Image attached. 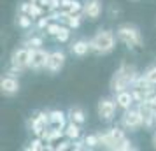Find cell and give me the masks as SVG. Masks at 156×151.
Listing matches in <instances>:
<instances>
[{
    "mask_svg": "<svg viewBox=\"0 0 156 151\" xmlns=\"http://www.w3.org/2000/svg\"><path fill=\"white\" fill-rule=\"evenodd\" d=\"M65 113L63 111H51L49 113V123L51 127H55V128H65Z\"/></svg>",
    "mask_w": 156,
    "mask_h": 151,
    "instance_id": "9a60e30c",
    "label": "cell"
},
{
    "mask_svg": "<svg viewBox=\"0 0 156 151\" xmlns=\"http://www.w3.org/2000/svg\"><path fill=\"white\" fill-rule=\"evenodd\" d=\"M63 65H65V53H62V51H53V53H49L48 65H46L48 72L56 74V72H60L63 69Z\"/></svg>",
    "mask_w": 156,
    "mask_h": 151,
    "instance_id": "9c48e42d",
    "label": "cell"
},
{
    "mask_svg": "<svg viewBox=\"0 0 156 151\" xmlns=\"http://www.w3.org/2000/svg\"><path fill=\"white\" fill-rule=\"evenodd\" d=\"M28 14L32 16V18H41V16H42V7H41V4H39V2H32Z\"/></svg>",
    "mask_w": 156,
    "mask_h": 151,
    "instance_id": "7402d4cb",
    "label": "cell"
},
{
    "mask_svg": "<svg viewBox=\"0 0 156 151\" xmlns=\"http://www.w3.org/2000/svg\"><path fill=\"white\" fill-rule=\"evenodd\" d=\"M133 93H130L126 90H123V92H118L116 95V102H118V106L121 109H130L132 107V104H133Z\"/></svg>",
    "mask_w": 156,
    "mask_h": 151,
    "instance_id": "5bb4252c",
    "label": "cell"
},
{
    "mask_svg": "<svg viewBox=\"0 0 156 151\" xmlns=\"http://www.w3.org/2000/svg\"><path fill=\"white\" fill-rule=\"evenodd\" d=\"M100 13H102V2L100 0H86L83 4V14L88 18V20H98Z\"/></svg>",
    "mask_w": 156,
    "mask_h": 151,
    "instance_id": "30bf717a",
    "label": "cell"
},
{
    "mask_svg": "<svg viewBox=\"0 0 156 151\" xmlns=\"http://www.w3.org/2000/svg\"><path fill=\"white\" fill-rule=\"evenodd\" d=\"M84 144H86V148H95L97 144H100V137L98 135H86Z\"/></svg>",
    "mask_w": 156,
    "mask_h": 151,
    "instance_id": "d4e9b609",
    "label": "cell"
},
{
    "mask_svg": "<svg viewBox=\"0 0 156 151\" xmlns=\"http://www.w3.org/2000/svg\"><path fill=\"white\" fill-rule=\"evenodd\" d=\"M65 135L69 137V139H77L79 135H81V128H79V123L76 121H70L67 127H65Z\"/></svg>",
    "mask_w": 156,
    "mask_h": 151,
    "instance_id": "e0dca14e",
    "label": "cell"
},
{
    "mask_svg": "<svg viewBox=\"0 0 156 151\" xmlns=\"http://www.w3.org/2000/svg\"><path fill=\"white\" fill-rule=\"evenodd\" d=\"M116 37H118V41H121L128 48H139V46H142L140 30L137 28L135 25H130V23L121 25L119 28L116 30Z\"/></svg>",
    "mask_w": 156,
    "mask_h": 151,
    "instance_id": "3957f363",
    "label": "cell"
},
{
    "mask_svg": "<svg viewBox=\"0 0 156 151\" xmlns=\"http://www.w3.org/2000/svg\"><path fill=\"white\" fill-rule=\"evenodd\" d=\"M153 144H154V148H156V134L153 135Z\"/></svg>",
    "mask_w": 156,
    "mask_h": 151,
    "instance_id": "d6a6232c",
    "label": "cell"
},
{
    "mask_svg": "<svg viewBox=\"0 0 156 151\" xmlns=\"http://www.w3.org/2000/svg\"><path fill=\"white\" fill-rule=\"evenodd\" d=\"M70 51L72 55H76V56H86L90 51H91V44L88 42V41H76V42L70 46Z\"/></svg>",
    "mask_w": 156,
    "mask_h": 151,
    "instance_id": "4fadbf2b",
    "label": "cell"
},
{
    "mask_svg": "<svg viewBox=\"0 0 156 151\" xmlns=\"http://www.w3.org/2000/svg\"><path fill=\"white\" fill-rule=\"evenodd\" d=\"M0 90L2 93L7 95V97H12L20 92V81L16 79L14 76H5L0 79Z\"/></svg>",
    "mask_w": 156,
    "mask_h": 151,
    "instance_id": "8fae6325",
    "label": "cell"
},
{
    "mask_svg": "<svg viewBox=\"0 0 156 151\" xmlns=\"http://www.w3.org/2000/svg\"><path fill=\"white\" fill-rule=\"evenodd\" d=\"M137 79V74H135L133 67H128V65H121L118 70L114 72L112 79H111V88L114 92H123L126 90L130 84H133Z\"/></svg>",
    "mask_w": 156,
    "mask_h": 151,
    "instance_id": "7a4b0ae2",
    "label": "cell"
},
{
    "mask_svg": "<svg viewBox=\"0 0 156 151\" xmlns=\"http://www.w3.org/2000/svg\"><path fill=\"white\" fill-rule=\"evenodd\" d=\"M69 118H70V121H76V123H79V125H83V123L86 121V114L81 107H72L70 111H69Z\"/></svg>",
    "mask_w": 156,
    "mask_h": 151,
    "instance_id": "2e32d148",
    "label": "cell"
},
{
    "mask_svg": "<svg viewBox=\"0 0 156 151\" xmlns=\"http://www.w3.org/2000/svg\"><path fill=\"white\" fill-rule=\"evenodd\" d=\"M70 4H72V0H62V2H60V9H69Z\"/></svg>",
    "mask_w": 156,
    "mask_h": 151,
    "instance_id": "1f68e13d",
    "label": "cell"
},
{
    "mask_svg": "<svg viewBox=\"0 0 156 151\" xmlns=\"http://www.w3.org/2000/svg\"><path fill=\"white\" fill-rule=\"evenodd\" d=\"M70 37V27H62L60 32L56 34V41L58 42H67Z\"/></svg>",
    "mask_w": 156,
    "mask_h": 151,
    "instance_id": "d6986e66",
    "label": "cell"
},
{
    "mask_svg": "<svg viewBox=\"0 0 156 151\" xmlns=\"http://www.w3.org/2000/svg\"><path fill=\"white\" fill-rule=\"evenodd\" d=\"M60 28H62L60 25H56V23H53V25H48V28H46V32H48L49 35H55V37H56V34L60 32Z\"/></svg>",
    "mask_w": 156,
    "mask_h": 151,
    "instance_id": "83f0119b",
    "label": "cell"
},
{
    "mask_svg": "<svg viewBox=\"0 0 156 151\" xmlns=\"http://www.w3.org/2000/svg\"><path fill=\"white\" fill-rule=\"evenodd\" d=\"M48 58H49V53L48 51L41 49V48H37V49H32V56H30V69H34V70H41V69H46V65H48Z\"/></svg>",
    "mask_w": 156,
    "mask_h": 151,
    "instance_id": "ba28073f",
    "label": "cell"
},
{
    "mask_svg": "<svg viewBox=\"0 0 156 151\" xmlns=\"http://www.w3.org/2000/svg\"><path fill=\"white\" fill-rule=\"evenodd\" d=\"M48 25H49V18H44V16H41L39 18V21H37V28H48Z\"/></svg>",
    "mask_w": 156,
    "mask_h": 151,
    "instance_id": "f1b7e54d",
    "label": "cell"
},
{
    "mask_svg": "<svg viewBox=\"0 0 156 151\" xmlns=\"http://www.w3.org/2000/svg\"><path fill=\"white\" fill-rule=\"evenodd\" d=\"M48 123H49V114H46V113H39V114L32 120V130H34V134L37 137H42L44 132H46V127H48Z\"/></svg>",
    "mask_w": 156,
    "mask_h": 151,
    "instance_id": "7c38bea8",
    "label": "cell"
},
{
    "mask_svg": "<svg viewBox=\"0 0 156 151\" xmlns=\"http://www.w3.org/2000/svg\"><path fill=\"white\" fill-rule=\"evenodd\" d=\"M144 77L153 84V86H156V65H153V67H149L147 70L144 72Z\"/></svg>",
    "mask_w": 156,
    "mask_h": 151,
    "instance_id": "44dd1931",
    "label": "cell"
},
{
    "mask_svg": "<svg viewBox=\"0 0 156 151\" xmlns=\"http://www.w3.org/2000/svg\"><path fill=\"white\" fill-rule=\"evenodd\" d=\"M79 25H81V16L79 14L67 16V27H70V28H79Z\"/></svg>",
    "mask_w": 156,
    "mask_h": 151,
    "instance_id": "603a6c76",
    "label": "cell"
},
{
    "mask_svg": "<svg viewBox=\"0 0 156 151\" xmlns=\"http://www.w3.org/2000/svg\"><path fill=\"white\" fill-rule=\"evenodd\" d=\"M100 144L107 148V149H116V146L125 139V132L121 128H111L104 132V134H100Z\"/></svg>",
    "mask_w": 156,
    "mask_h": 151,
    "instance_id": "277c9868",
    "label": "cell"
},
{
    "mask_svg": "<svg viewBox=\"0 0 156 151\" xmlns=\"http://www.w3.org/2000/svg\"><path fill=\"white\" fill-rule=\"evenodd\" d=\"M60 2H62V0H49V9H51V11L58 9V7H60Z\"/></svg>",
    "mask_w": 156,
    "mask_h": 151,
    "instance_id": "f546056e",
    "label": "cell"
},
{
    "mask_svg": "<svg viewBox=\"0 0 156 151\" xmlns=\"http://www.w3.org/2000/svg\"><path fill=\"white\" fill-rule=\"evenodd\" d=\"M28 149H30V151H39V149H44V146H42V139H41V137L34 139V141L30 142Z\"/></svg>",
    "mask_w": 156,
    "mask_h": 151,
    "instance_id": "484cf974",
    "label": "cell"
},
{
    "mask_svg": "<svg viewBox=\"0 0 156 151\" xmlns=\"http://www.w3.org/2000/svg\"><path fill=\"white\" fill-rule=\"evenodd\" d=\"M90 44H91V51H95L97 55H109L116 48V37L111 30H98L90 41Z\"/></svg>",
    "mask_w": 156,
    "mask_h": 151,
    "instance_id": "6da1fadb",
    "label": "cell"
},
{
    "mask_svg": "<svg viewBox=\"0 0 156 151\" xmlns=\"http://www.w3.org/2000/svg\"><path fill=\"white\" fill-rule=\"evenodd\" d=\"M25 46L30 48V49H37V48L42 46V39H41V37H30L28 41L25 42Z\"/></svg>",
    "mask_w": 156,
    "mask_h": 151,
    "instance_id": "cb8c5ba5",
    "label": "cell"
},
{
    "mask_svg": "<svg viewBox=\"0 0 156 151\" xmlns=\"http://www.w3.org/2000/svg\"><path fill=\"white\" fill-rule=\"evenodd\" d=\"M69 148H70V142H60L58 144V146H55V149H69Z\"/></svg>",
    "mask_w": 156,
    "mask_h": 151,
    "instance_id": "4dcf8cb0",
    "label": "cell"
},
{
    "mask_svg": "<svg viewBox=\"0 0 156 151\" xmlns=\"http://www.w3.org/2000/svg\"><path fill=\"white\" fill-rule=\"evenodd\" d=\"M30 56H32V49L30 48H20V49H14L12 55H11V65L16 67V69H27L30 65Z\"/></svg>",
    "mask_w": 156,
    "mask_h": 151,
    "instance_id": "52a82bcc",
    "label": "cell"
},
{
    "mask_svg": "<svg viewBox=\"0 0 156 151\" xmlns=\"http://www.w3.org/2000/svg\"><path fill=\"white\" fill-rule=\"evenodd\" d=\"M65 11H67V14H69V16H70V14H79V13L83 11V4H81L79 0H72L70 7L65 9Z\"/></svg>",
    "mask_w": 156,
    "mask_h": 151,
    "instance_id": "ffe728a7",
    "label": "cell"
},
{
    "mask_svg": "<svg viewBox=\"0 0 156 151\" xmlns=\"http://www.w3.org/2000/svg\"><path fill=\"white\" fill-rule=\"evenodd\" d=\"M126 149H132V142L128 139H123L118 146H116V151H126Z\"/></svg>",
    "mask_w": 156,
    "mask_h": 151,
    "instance_id": "4316f807",
    "label": "cell"
},
{
    "mask_svg": "<svg viewBox=\"0 0 156 151\" xmlns=\"http://www.w3.org/2000/svg\"><path fill=\"white\" fill-rule=\"evenodd\" d=\"M32 20H34V18H32L30 14H27V13H20L16 21H18V27H21V28L27 30V28L32 27Z\"/></svg>",
    "mask_w": 156,
    "mask_h": 151,
    "instance_id": "ac0fdd59",
    "label": "cell"
},
{
    "mask_svg": "<svg viewBox=\"0 0 156 151\" xmlns=\"http://www.w3.org/2000/svg\"><path fill=\"white\" fill-rule=\"evenodd\" d=\"M116 106H118V102L112 100V99H100L98 106H97V113H98L100 120H104V121L114 120V116H116Z\"/></svg>",
    "mask_w": 156,
    "mask_h": 151,
    "instance_id": "8992f818",
    "label": "cell"
},
{
    "mask_svg": "<svg viewBox=\"0 0 156 151\" xmlns=\"http://www.w3.org/2000/svg\"><path fill=\"white\" fill-rule=\"evenodd\" d=\"M144 125V116L140 109H125L123 114V127L128 130H139Z\"/></svg>",
    "mask_w": 156,
    "mask_h": 151,
    "instance_id": "5b68a950",
    "label": "cell"
}]
</instances>
